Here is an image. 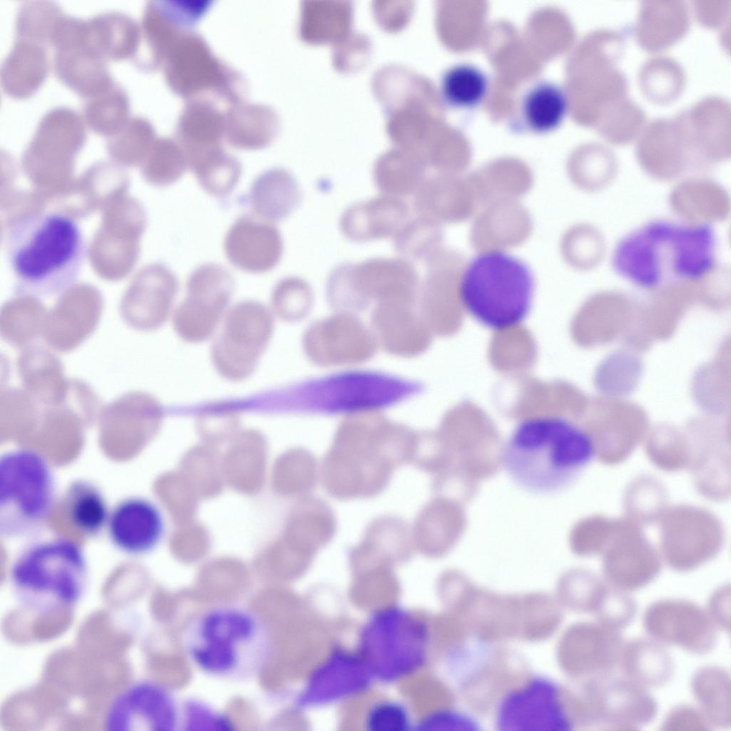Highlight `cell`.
<instances>
[{"mask_svg": "<svg viewBox=\"0 0 731 731\" xmlns=\"http://www.w3.org/2000/svg\"><path fill=\"white\" fill-rule=\"evenodd\" d=\"M418 438L409 428L373 412L349 416L323 458L325 490L338 500L376 497L397 468L412 464Z\"/></svg>", "mask_w": 731, "mask_h": 731, "instance_id": "1", "label": "cell"}, {"mask_svg": "<svg viewBox=\"0 0 731 731\" xmlns=\"http://www.w3.org/2000/svg\"><path fill=\"white\" fill-rule=\"evenodd\" d=\"M3 248L18 297L44 299L69 291L82 270L86 243L71 216L37 211L11 221L3 236Z\"/></svg>", "mask_w": 731, "mask_h": 731, "instance_id": "2", "label": "cell"}, {"mask_svg": "<svg viewBox=\"0 0 731 731\" xmlns=\"http://www.w3.org/2000/svg\"><path fill=\"white\" fill-rule=\"evenodd\" d=\"M716 248L711 225L653 220L617 242L611 263L615 273L630 283L655 290L707 276L715 266Z\"/></svg>", "mask_w": 731, "mask_h": 731, "instance_id": "3", "label": "cell"}, {"mask_svg": "<svg viewBox=\"0 0 731 731\" xmlns=\"http://www.w3.org/2000/svg\"><path fill=\"white\" fill-rule=\"evenodd\" d=\"M181 645L196 670L231 682L256 678L274 652L263 620L252 609L231 603L210 606L196 615L183 629Z\"/></svg>", "mask_w": 731, "mask_h": 731, "instance_id": "4", "label": "cell"}, {"mask_svg": "<svg viewBox=\"0 0 731 731\" xmlns=\"http://www.w3.org/2000/svg\"><path fill=\"white\" fill-rule=\"evenodd\" d=\"M591 435L573 420L545 415L520 422L508 438L502 465L519 487L553 494L569 488L596 455Z\"/></svg>", "mask_w": 731, "mask_h": 731, "instance_id": "5", "label": "cell"}, {"mask_svg": "<svg viewBox=\"0 0 731 731\" xmlns=\"http://www.w3.org/2000/svg\"><path fill=\"white\" fill-rule=\"evenodd\" d=\"M18 602L41 615L71 608L84 595L89 563L81 547L63 537L35 540L12 559L8 571Z\"/></svg>", "mask_w": 731, "mask_h": 731, "instance_id": "6", "label": "cell"}, {"mask_svg": "<svg viewBox=\"0 0 731 731\" xmlns=\"http://www.w3.org/2000/svg\"><path fill=\"white\" fill-rule=\"evenodd\" d=\"M534 278L529 267L502 251L475 256L463 271L458 296L472 318L493 331L520 325L530 311Z\"/></svg>", "mask_w": 731, "mask_h": 731, "instance_id": "7", "label": "cell"}, {"mask_svg": "<svg viewBox=\"0 0 731 731\" xmlns=\"http://www.w3.org/2000/svg\"><path fill=\"white\" fill-rule=\"evenodd\" d=\"M56 501L54 470L40 453L18 447L0 456V534L20 538L38 531Z\"/></svg>", "mask_w": 731, "mask_h": 731, "instance_id": "8", "label": "cell"}, {"mask_svg": "<svg viewBox=\"0 0 731 731\" xmlns=\"http://www.w3.org/2000/svg\"><path fill=\"white\" fill-rule=\"evenodd\" d=\"M495 725L501 730H569L595 725L585 700L567 694L550 678L530 677L498 702Z\"/></svg>", "mask_w": 731, "mask_h": 731, "instance_id": "9", "label": "cell"}, {"mask_svg": "<svg viewBox=\"0 0 731 731\" xmlns=\"http://www.w3.org/2000/svg\"><path fill=\"white\" fill-rule=\"evenodd\" d=\"M275 328L271 308L254 300L236 303L226 314L211 348V361L218 373L229 381L247 379L256 370Z\"/></svg>", "mask_w": 731, "mask_h": 731, "instance_id": "10", "label": "cell"}, {"mask_svg": "<svg viewBox=\"0 0 731 731\" xmlns=\"http://www.w3.org/2000/svg\"><path fill=\"white\" fill-rule=\"evenodd\" d=\"M303 407L320 413H370L410 396L418 385L413 382L375 373H349L308 382L303 387Z\"/></svg>", "mask_w": 731, "mask_h": 731, "instance_id": "11", "label": "cell"}, {"mask_svg": "<svg viewBox=\"0 0 731 731\" xmlns=\"http://www.w3.org/2000/svg\"><path fill=\"white\" fill-rule=\"evenodd\" d=\"M235 281L226 268L206 263L196 268L186 283V296L173 318L178 336L185 342L208 340L228 312Z\"/></svg>", "mask_w": 731, "mask_h": 731, "instance_id": "12", "label": "cell"}, {"mask_svg": "<svg viewBox=\"0 0 731 731\" xmlns=\"http://www.w3.org/2000/svg\"><path fill=\"white\" fill-rule=\"evenodd\" d=\"M181 700L151 680L133 682L106 705L104 729L109 731H179Z\"/></svg>", "mask_w": 731, "mask_h": 731, "instance_id": "13", "label": "cell"}, {"mask_svg": "<svg viewBox=\"0 0 731 731\" xmlns=\"http://www.w3.org/2000/svg\"><path fill=\"white\" fill-rule=\"evenodd\" d=\"M642 624L650 638L695 655L711 652L717 640L718 629L706 610L687 600L652 603L644 611Z\"/></svg>", "mask_w": 731, "mask_h": 731, "instance_id": "14", "label": "cell"}, {"mask_svg": "<svg viewBox=\"0 0 731 731\" xmlns=\"http://www.w3.org/2000/svg\"><path fill=\"white\" fill-rule=\"evenodd\" d=\"M584 698L595 724L609 730H637L655 718L657 703L648 690L613 675L589 680Z\"/></svg>", "mask_w": 731, "mask_h": 731, "instance_id": "15", "label": "cell"}, {"mask_svg": "<svg viewBox=\"0 0 731 731\" xmlns=\"http://www.w3.org/2000/svg\"><path fill=\"white\" fill-rule=\"evenodd\" d=\"M348 276L356 311L378 304L414 306L418 275L405 258H373L360 263L347 262Z\"/></svg>", "mask_w": 731, "mask_h": 731, "instance_id": "16", "label": "cell"}, {"mask_svg": "<svg viewBox=\"0 0 731 731\" xmlns=\"http://www.w3.org/2000/svg\"><path fill=\"white\" fill-rule=\"evenodd\" d=\"M351 313L341 312L311 325L303 338L304 351L322 365L351 363L373 354L375 336Z\"/></svg>", "mask_w": 731, "mask_h": 731, "instance_id": "17", "label": "cell"}, {"mask_svg": "<svg viewBox=\"0 0 731 731\" xmlns=\"http://www.w3.org/2000/svg\"><path fill=\"white\" fill-rule=\"evenodd\" d=\"M624 643L620 630L598 621L579 623L566 637L567 670L573 676L588 680L613 675Z\"/></svg>", "mask_w": 731, "mask_h": 731, "instance_id": "18", "label": "cell"}, {"mask_svg": "<svg viewBox=\"0 0 731 731\" xmlns=\"http://www.w3.org/2000/svg\"><path fill=\"white\" fill-rule=\"evenodd\" d=\"M106 530L118 550L140 557L158 545L164 533V520L154 503L143 497L129 496L111 509Z\"/></svg>", "mask_w": 731, "mask_h": 731, "instance_id": "19", "label": "cell"}, {"mask_svg": "<svg viewBox=\"0 0 731 731\" xmlns=\"http://www.w3.org/2000/svg\"><path fill=\"white\" fill-rule=\"evenodd\" d=\"M224 250L236 268L252 273H263L274 268L283 253V241L272 223L244 215L229 228Z\"/></svg>", "mask_w": 731, "mask_h": 731, "instance_id": "20", "label": "cell"}, {"mask_svg": "<svg viewBox=\"0 0 731 731\" xmlns=\"http://www.w3.org/2000/svg\"><path fill=\"white\" fill-rule=\"evenodd\" d=\"M348 554L354 569L405 563L414 554L411 530L399 516H378L367 525L361 540Z\"/></svg>", "mask_w": 731, "mask_h": 731, "instance_id": "21", "label": "cell"}, {"mask_svg": "<svg viewBox=\"0 0 731 731\" xmlns=\"http://www.w3.org/2000/svg\"><path fill=\"white\" fill-rule=\"evenodd\" d=\"M409 206L402 198L381 194L348 207L340 227L352 241H373L393 237L409 220Z\"/></svg>", "mask_w": 731, "mask_h": 731, "instance_id": "22", "label": "cell"}, {"mask_svg": "<svg viewBox=\"0 0 731 731\" xmlns=\"http://www.w3.org/2000/svg\"><path fill=\"white\" fill-rule=\"evenodd\" d=\"M53 66L57 78L85 100L116 84L106 60L89 45L55 50Z\"/></svg>", "mask_w": 731, "mask_h": 731, "instance_id": "23", "label": "cell"}, {"mask_svg": "<svg viewBox=\"0 0 731 731\" xmlns=\"http://www.w3.org/2000/svg\"><path fill=\"white\" fill-rule=\"evenodd\" d=\"M49 70V61L45 46L16 38L1 64V87L11 98L27 99L39 90Z\"/></svg>", "mask_w": 731, "mask_h": 731, "instance_id": "24", "label": "cell"}, {"mask_svg": "<svg viewBox=\"0 0 731 731\" xmlns=\"http://www.w3.org/2000/svg\"><path fill=\"white\" fill-rule=\"evenodd\" d=\"M568 105L560 86L550 81H537L520 96L513 126L517 131L530 133H550L562 123Z\"/></svg>", "mask_w": 731, "mask_h": 731, "instance_id": "25", "label": "cell"}, {"mask_svg": "<svg viewBox=\"0 0 731 731\" xmlns=\"http://www.w3.org/2000/svg\"><path fill=\"white\" fill-rule=\"evenodd\" d=\"M618 667L622 676L649 690L671 679L674 662L665 645L650 637H638L625 642Z\"/></svg>", "mask_w": 731, "mask_h": 731, "instance_id": "26", "label": "cell"}, {"mask_svg": "<svg viewBox=\"0 0 731 731\" xmlns=\"http://www.w3.org/2000/svg\"><path fill=\"white\" fill-rule=\"evenodd\" d=\"M302 193L296 178L283 168L265 171L253 181L248 201L253 212L269 222L286 218L299 206Z\"/></svg>", "mask_w": 731, "mask_h": 731, "instance_id": "27", "label": "cell"}, {"mask_svg": "<svg viewBox=\"0 0 731 731\" xmlns=\"http://www.w3.org/2000/svg\"><path fill=\"white\" fill-rule=\"evenodd\" d=\"M86 22L89 46L104 60L133 59L140 41V25L133 19L114 11L99 14Z\"/></svg>", "mask_w": 731, "mask_h": 731, "instance_id": "28", "label": "cell"}, {"mask_svg": "<svg viewBox=\"0 0 731 731\" xmlns=\"http://www.w3.org/2000/svg\"><path fill=\"white\" fill-rule=\"evenodd\" d=\"M63 509L69 524L88 538L106 530L111 511L101 488L86 479L69 483L63 496Z\"/></svg>", "mask_w": 731, "mask_h": 731, "instance_id": "29", "label": "cell"}, {"mask_svg": "<svg viewBox=\"0 0 731 731\" xmlns=\"http://www.w3.org/2000/svg\"><path fill=\"white\" fill-rule=\"evenodd\" d=\"M691 690L699 710L710 725L727 729L731 725L730 676L720 666L706 665L691 678Z\"/></svg>", "mask_w": 731, "mask_h": 731, "instance_id": "30", "label": "cell"}, {"mask_svg": "<svg viewBox=\"0 0 731 731\" xmlns=\"http://www.w3.org/2000/svg\"><path fill=\"white\" fill-rule=\"evenodd\" d=\"M373 317L376 339L385 349L403 356H413L418 351L419 325L413 306L376 305Z\"/></svg>", "mask_w": 731, "mask_h": 731, "instance_id": "31", "label": "cell"}, {"mask_svg": "<svg viewBox=\"0 0 731 731\" xmlns=\"http://www.w3.org/2000/svg\"><path fill=\"white\" fill-rule=\"evenodd\" d=\"M187 161L202 188L217 198L228 196L241 178L240 162L217 146L195 151Z\"/></svg>", "mask_w": 731, "mask_h": 731, "instance_id": "32", "label": "cell"}, {"mask_svg": "<svg viewBox=\"0 0 731 731\" xmlns=\"http://www.w3.org/2000/svg\"><path fill=\"white\" fill-rule=\"evenodd\" d=\"M293 523L298 549L313 557L331 543L337 530L333 510L318 497L308 498L302 503Z\"/></svg>", "mask_w": 731, "mask_h": 731, "instance_id": "33", "label": "cell"}, {"mask_svg": "<svg viewBox=\"0 0 731 731\" xmlns=\"http://www.w3.org/2000/svg\"><path fill=\"white\" fill-rule=\"evenodd\" d=\"M130 104L125 90L115 84L109 90L86 99L82 119L94 133L111 138L130 119Z\"/></svg>", "mask_w": 731, "mask_h": 731, "instance_id": "34", "label": "cell"}, {"mask_svg": "<svg viewBox=\"0 0 731 731\" xmlns=\"http://www.w3.org/2000/svg\"><path fill=\"white\" fill-rule=\"evenodd\" d=\"M488 79L477 66L458 64L443 74L440 88L442 97L456 109H472L481 104L488 91Z\"/></svg>", "mask_w": 731, "mask_h": 731, "instance_id": "35", "label": "cell"}, {"mask_svg": "<svg viewBox=\"0 0 731 731\" xmlns=\"http://www.w3.org/2000/svg\"><path fill=\"white\" fill-rule=\"evenodd\" d=\"M422 166L414 155L391 153L380 158L373 179L382 194L402 198L414 194L420 186Z\"/></svg>", "mask_w": 731, "mask_h": 731, "instance_id": "36", "label": "cell"}, {"mask_svg": "<svg viewBox=\"0 0 731 731\" xmlns=\"http://www.w3.org/2000/svg\"><path fill=\"white\" fill-rule=\"evenodd\" d=\"M64 14L52 1H26L20 5L16 13V38L50 45L56 26Z\"/></svg>", "mask_w": 731, "mask_h": 731, "instance_id": "37", "label": "cell"}, {"mask_svg": "<svg viewBox=\"0 0 731 731\" xmlns=\"http://www.w3.org/2000/svg\"><path fill=\"white\" fill-rule=\"evenodd\" d=\"M271 311L281 320L293 322L308 315L313 303L310 284L296 276L281 279L271 293Z\"/></svg>", "mask_w": 731, "mask_h": 731, "instance_id": "38", "label": "cell"}, {"mask_svg": "<svg viewBox=\"0 0 731 731\" xmlns=\"http://www.w3.org/2000/svg\"><path fill=\"white\" fill-rule=\"evenodd\" d=\"M229 717L208 702L196 697L181 700L179 731H231Z\"/></svg>", "mask_w": 731, "mask_h": 731, "instance_id": "39", "label": "cell"}, {"mask_svg": "<svg viewBox=\"0 0 731 731\" xmlns=\"http://www.w3.org/2000/svg\"><path fill=\"white\" fill-rule=\"evenodd\" d=\"M158 143V179L163 183H174L178 181L186 171L188 166L186 156L175 144L168 141L163 140Z\"/></svg>", "mask_w": 731, "mask_h": 731, "instance_id": "40", "label": "cell"}, {"mask_svg": "<svg viewBox=\"0 0 731 731\" xmlns=\"http://www.w3.org/2000/svg\"><path fill=\"white\" fill-rule=\"evenodd\" d=\"M663 730H707L712 727L699 709L689 705H678L666 715Z\"/></svg>", "mask_w": 731, "mask_h": 731, "instance_id": "41", "label": "cell"}, {"mask_svg": "<svg viewBox=\"0 0 731 731\" xmlns=\"http://www.w3.org/2000/svg\"><path fill=\"white\" fill-rule=\"evenodd\" d=\"M730 588L723 587L715 591L707 601L706 611L717 629L729 632L730 629Z\"/></svg>", "mask_w": 731, "mask_h": 731, "instance_id": "42", "label": "cell"}, {"mask_svg": "<svg viewBox=\"0 0 731 731\" xmlns=\"http://www.w3.org/2000/svg\"><path fill=\"white\" fill-rule=\"evenodd\" d=\"M372 725L381 730H395L404 725L403 713L400 709L392 705L376 707L372 716Z\"/></svg>", "mask_w": 731, "mask_h": 731, "instance_id": "43", "label": "cell"}]
</instances>
